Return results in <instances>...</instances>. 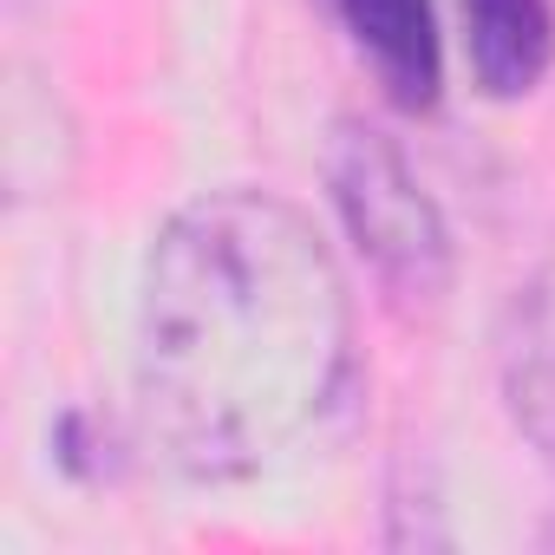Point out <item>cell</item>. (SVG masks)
Returning <instances> with one entry per match:
<instances>
[{
    "mask_svg": "<svg viewBox=\"0 0 555 555\" xmlns=\"http://www.w3.org/2000/svg\"><path fill=\"white\" fill-rule=\"evenodd\" d=\"M353 373V301L321 229L268 190L177 209L138 308V399L157 451L209 483L295 457Z\"/></svg>",
    "mask_w": 555,
    "mask_h": 555,
    "instance_id": "cell-1",
    "label": "cell"
},
{
    "mask_svg": "<svg viewBox=\"0 0 555 555\" xmlns=\"http://www.w3.org/2000/svg\"><path fill=\"white\" fill-rule=\"evenodd\" d=\"M327 190L334 209L360 248V261L379 274L392 301H438L451 282V235L425 183L412 177L405 151L366 125H340L327 151Z\"/></svg>",
    "mask_w": 555,
    "mask_h": 555,
    "instance_id": "cell-2",
    "label": "cell"
},
{
    "mask_svg": "<svg viewBox=\"0 0 555 555\" xmlns=\"http://www.w3.org/2000/svg\"><path fill=\"white\" fill-rule=\"evenodd\" d=\"M334 14L399 112H431L444 92V40L431 0H334Z\"/></svg>",
    "mask_w": 555,
    "mask_h": 555,
    "instance_id": "cell-3",
    "label": "cell"
},
{
    "mask_svg": "<svg viewBox=\"0 0 555 555\" xmlns=\"http://www.w3.org/2000/svg\"><path fill=\"white\" fill-rule=\"evenodd\" d=\"M464 53L483 99H522L555 66L548 0H464Z\"/></svg>",
    "mask_w": 555,
    "mask_h": 555,
    "instance_id": "cell-4",
    "label": "cell"
},
{
    "mask_svg": "<svg viewBox=\"0 0 555 555\" xmlns=\"http://www.w3.org/2000/svg\"><path fill=\"white\" fill-rule=\"evenodd\" d=\"M509 392L516 418L535 431V444L555 457V268L529 288L516 308V340H509Z\"/></svg>",
    "mask_w": 555,
    "mask_h": 555,
    "instance_id": "cell-5",
    "label": "cell"
}]
</instances>
